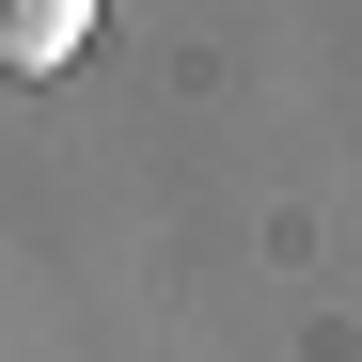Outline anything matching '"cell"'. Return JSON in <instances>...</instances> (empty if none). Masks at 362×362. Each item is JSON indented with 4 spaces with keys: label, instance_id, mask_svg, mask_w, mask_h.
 I'll use <instances>...</instances> for the list:
<instances>
[{
    "label": "cell",
    "instance_id": "cell-1",
    "mask_svg": "<svg viewBox=\"0 0 362 362\" xmlns=\"http://www.w3.org/2000/svg\"><path fill=\"white\" fill-rule=\"evenodd\" d=\"M95 32V0H0V79H64Z\"/></svg>",
    "mask_w": 362,
    "mask_h": 362
}]
</instances>
